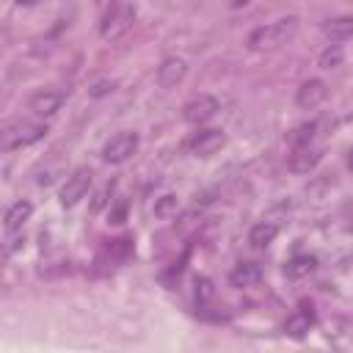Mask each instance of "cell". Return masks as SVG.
I'll use <instances>...</instances> for the list:
<instances>
[{
	"label": "cell",
	"mask_w": 353,
	"mask_h": 353,
	"mask_svg": "<svg viewBox=\"0 0 353 353\" xmlns=\"http://www.w3.org/2000/svg\"><path fill=\"white\" fill-rule=\"evenodd\" d=\"M17 3H19V6H36L39 0H17Z\"/></svg>",
	"instance_id": "cell-27"
},
{
	"label": "cell",
	"mask_w": 353,
	"mask_h": 353,
	"mask_svg": "<svg viewBox=\"0 0 353 353\" xmlns=\"http://www.w3.org/2000/svg\"><path fill=\"white\" fill-rule=\"evenodd\" d=\"M124 212H127V204H119V207L110 212V221H113V223H121V221H124Z\"/></svg>",
	"instance_id": "cell-25"
},
{
	"label": "cell",
	"mask_w": 353,
	"mask_h": 353,
	"mask_svg": "<svg viewBox=\"0 0 353 353\" xmlns=\"http://www.w3.org/2000/svg\"><path fill=\"white\" fill-rule=\"evenodd\" d=\"M312 325H314V312H312V306H301L298 312H292V314L287 317V323H284V334L292 336V339H301V336L309 334Z\"/></svg>",
	"instance_id": "cell-12"
},
{
	"label": "cell",
	"mask_w": 353,
	"mask_h": 353,
	"mask_svg": "<svg viewBox=\"0 0 353 353\" xmlns=\"http://www.w3.org/2000/svg\"><path fill=\"white\" fill-rule=\"evenodd\" d=\"M342 61H345V50H342L339 44L325 47V50L320 52V58H317L320 69H339V66H342Z\"/></svg>",
	"instance_id": "cell-20"
},
{
	"label": "cell",
	"mask_w": 353,
	"mask_h": 353,
	"mask_svg": "<svg viewBox=\"0 0 353 353\" xmlns=\"http://www.w3.org/2000/svg\"><path fill=\"white\" fill-rule=\"evenodd\" d=\"M61 105H63V94L55 91V88H41V91H36V94L30 97V102H28L30 113H36V116H41V119L55 116V113L61 110Z\"/></svg>",
	"instance_id": "cell-6"
},
{
	"label": "cell",
	"mask_w": 353,
	"mask_h": 353,
	"mask_svg": "<svg viewBox=\"0 0 353 353\" xmlns=\"http://www.w3.org/2000/svg\"><path fill=\"white\" fill-rule=\"evenodd\" d=\"M8 234V240H6V254H14V251H19L22 245H25V234L22 232H6Z\"/></svg>",
	"instance_id": "cell-23"
},
{
	"label": "cell",
	"mask_w": 353,
	"mask_h": 353,
	"mask_svg": "<svg viewBox=\"0 0 353 353\" xmlns=\"http://www.w3.org/2000/svg\"><path fill=\"white\" fill-rule=\"evenodd\" d=\"M116 6H119V3H116V0H97V8H99V11H102V14H108V11H113V8H116Z\"/></svg>",
	"instance_id": "cell-26"
},
{
	"label": "cell",
	"mask_w": 353,
	"mask_h": 353,
	"mask_svg": "<svg viewBox=\"0 0 353 353\" xmlns=\"http://www.w3.org/2000/svg\"><path fill=\"white\" fill-rule=\"evenodd\" d=\"M323 36L331 39L334 44H336V41H345V39H353V17H334V19H325V22H323Z\"/></svg>",
	"instance_id": "cell-14"
},
{
	"label": "cell",
	"mask_w": 353,
	"mask_h": 353,
	"mask_svg": "<svg viewBox=\"0 0 353 353\" xmlns=\"http://www.w3.org/2000/svg\"><path fill=\"white\" fill-rule=\"evenodd\" d=\"M33 215V204L30 201H17L6 210V232H17L22 229V223Z\"/></svg>",
	"instance_id": "cell-15"
},
{
	"label": "cell",
	"mask_w": 353,
	"mask_h": 353,
	"mask_svg": "<svg viewBox=\"0 0 353 353\" xmlns=\"http://www.w3.org/2000/svg\"><path fill=\"white\" fill-rule=\"evenodd\" d=\"M188 74V63L182 58H165L157 66V83L160 88H176Z\"/></svg>",
	"instance_id": "cell-9"
},
{
	"label": "cell",
	"mask_w": 353,
	"mask_h": 353,
	"mask_svg": "<svg viewBox=\"0 0 353 353\" xmlns=\"http://www.w3.org/2000/svg\"><path fill=\"white\" fill-rule=\"evenodd\" d=\"M113 88H116V80H97V83L88 88V94H91L94 99H102V97L113 94Z\"/></svg>",
	"instance_id": "cell-22"
},
{
	"label": "cell",
	"mask_w": 353,
	"mask_h": 353,
	"mask_svg": "<svg viewBox=\"0 0 353 353\" xmlns=\"http://www.w3.org/2000/svg\"><path fill=\"white\" fill-rule=\"evenodd\" d=\"M176 210H179V199H176L174 193H163V196L154 201V218H160V221L174 218Z\"/></svg>",
	"instance_id": "cell-19"
},
{
	"label": "cell",
	"mask_w": 353,
	"mask_h": 353,
	"mask_svg": "<svg viewBox=\"0 0 353 353\" xmlns=\"http://www.w3.org/2000/svg\"><path fill=\"white\" fill-rule=\"evenodd\" d=\"M320 160H323V149H314V146H298V149L290 154L287 165H290L292 174H309Z\"/></svg>",
	"instance_id": "cell-11"
},
{
	"label": "cell",
	"mask_w": 353,
	"mask_h": 353,
	"mask_svg": "<svg viewBox=\"0 0 353 353\" xmlns=\"http://www.w3.org/2000/svg\"><path fill=\"white\" fill-rule=\"evenodd\" d=\"M91 188V171L88 168H77L72 176H66L63 188H61V204L63 207H74Z\"/></svg>",
	"instance_id": "cell-5"
},
{
	"label": "cell",
	"mask_w": 353,
	"mask_h": 353,
	"mask_svg": "<svg viewBox=\"0 0 353 353\" xmlns=\"http://www.w3.org/2000/svg\"><path fill=\"white\" fill-rule=\"evenodd\" d=\"M347 168H350V171H353V149H350V152H347Z\"/></svg>",
	"instance_id": "cell-28"
},
{
	"label": "cell",
	"mask_w": 353,
	"mask_h": 353,
	"mask_svg": "<svg viewBox=\"0 0 353 353\" xmlns=\"http://www.w3.org/2000/svg\"><path fill=\"white\" fill-rule=\"evenodd\" d=\"M262 279V268L256 262H240L232 273H229V284L232 287H254Z\"/></svg>",
	"instance_id": "cell-13"
},
{
	"label": "cell",
	"mask_w": 353,
	"mask_h": 353,
	"mask_svg": "<svg viewBox=\"0 0 353 353\" xmlns=\"http://www.w3.org/2000/svg\"><path fill=\"white\" fill-rule=\"evenodd\" d=\"M212 292H215V290H212V281H210L207 276H199V279H196V301H199V303H207V301L212 298Z\"/></svg>",
	"instance_id": "cell-21"
},
{
	"label": "cell",
	"mask_w": 353,
	"mask_h": 353,
	"mask_svg": "<svg viewBox=\"0 0 353 353\" xmlns=\"http://www.w3.org/2000/svg\"><path fill=\"white\" fill-rule=\"evenodd\" d=\"M314 265H317L314 256L298 254V256H292V259L284 265V273H287V279H303V276H309V273L314 270Z\"/></svg>",
	"instance_id": "cell-17"
},
{
	"label": "cell",
	"mask_w": 353,
	"mask_h": 353,
	"mask_svg": "<svg viewBox=\"0 0 353 353\" xmlns=\"http://www.w3.org/2000/svg\"><path fill=\"white\" fill-rule=\"evenodd\" d=\"M47 135V127L44 124H36V121H25V119H14L3 127L0 132V143H3V152H14V149H22V146H30L36 141H41Z\"/></svg>",
	"instance_id": "cell-2"
},
{
	"label": "cell",
	"mask_w": 353,
	"mask_h": 353,
	"mask_svg": "<svg viewBox=\"0 0 353 353\" xmlns=\"http://www.w3.org/2000/svg\"><path fill=\"white\" fill-rule=\"evenodd\" d=\"M110 190H113V182H110V185H105V188L97 193V199H94V210H102V207L108 204V193H110Z\"/></svg>",
	"instance_id": "cell-24"
},
{
	"label": "cell",
	"mask_w": 353,
	"mask_h": 353,
	"mask_svg": "<svg viewBox=\"0 0 353 353\" xmlns=\"http://www.w3.org/2000/svg\"><path fill=\"white\" fill-rule=\"evenodd\" d=\"M223 143H226V135H223L221 130H201V132L190 141V152H193L196 157H210V154H215Z\"/></svg>",
	"instance_id": "cell-10"
},
{
	"label": "cell",
	"mask_w": 353,
	"mask_h": 353,
	"mask_svg": "<svg viewBox=\"0 0 353 353\" xmlns=\"http://www.w3.org/2000/svg\"><path fill=\"white\" fill-rule=\"evenodd\" d=\"M295 33H298V17H281L270 25H262V28L251 30L248 33V47L259 50V52H270V50H279L287 41H292Z\"/></svg>",
	"instance_id": "cell-1"
},
{
	"label": "cell",
	"mask_w": 353,
	"mask_h": 353,
	"mask_svg": "<svg viewBox=\"0 0 353 353\" xmlns=\"http://www.w3.org/2000/svg\"><path fill=\"white\" fill-rule=\"evenodd\" d=\"M325 97H328V85H325L320 77H309V80H303L301 88L295 91V102H298V108H303V110L317 108Z\"/></svg>",
	"instance_id": "cell-7"
},
{
	"label": "cell",
	"mask_w": 353,
	"mask_h": 353,
	"mask_svg": "<svg viewBox=\"0 0 353 353\" xmlns=\"http://www.w3.org/2000/svg\"><path fill=\"white\" fill-rule=\"evenodd\" d=\"M314 132H317V121H306V124H298V127L287 135V141H290L292 149H298V146H309L312 138H314Z\"/></svg>",
	"instance_id": "cell-18"
},
{
	"label": "cell",
	"mask_w": 353,
	"mask_h": 353,
	"mask_svg": "<svg viewBox=\"0 0 353 353\" xmlns=\"http://www.w3.org/2000/svg\"><path fill=\"white\" fill-rule=\"evenodd\" d=\"M138 143H141L138 132H130V130L116 132V135L102 146V160H105V163H113V165H116V163H124V160H130V157L135 154Z\"/></svg>",
	"instance_id": "cell-4"
},
{
	"label": "cell",
	"mask_w": 353,
	"mask_h": 353,
	"mask_svg": "<svg viewBox=\"0 0 353 353\" xmlns=\"http://www.w3.org/2000/svg\"><path fill=\"white\" fill-rule=\"evenodd\" d=\"M182 110H185V119H188L190 124H204V121H210V119L218 113V99L210 97V94H199V97H193Z\"/></svg>",
	"instance_id": "cell-8"
},
{
	"label": "cell",
	"mask_w": 353,
	"mask_h": 353,
	"mask_svg": "<svg viewBox=\"0 0 353 353\" xmlns=\"http://www.w3.org/2000/svg\"><path fill=\"white\" fill-rule=\"evenodd\" d=\"M276 234H279L276 223H268V221H262V223L251 226V232H248V243H251L254 248H265V245H270V243L276 240Z\"/></svg>",
	"instance_id": "cell-16"
},
{
	"label": "cell",
	"mask_w": 353,
	"mask_h": 353,
	"mask_svg": "<svg viewBox=\"0 0 353 353\" xmlns=\"http://www.w3.org/2000/svg\"><path fill=\"white\" fill-rule=\"evenodd\" d=\"M132 22H135V11H132L130 6H116L113 11H108V14L102 17L99 36H102L105 41H116V39H121L124 33H130Z\"/></svg>",
	"instance_id": "cell-3"
}]
</instances>
